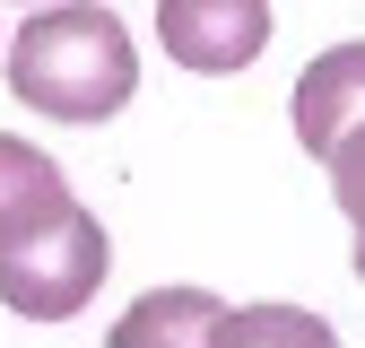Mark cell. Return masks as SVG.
Masks as SVG:
<instances>
[{
	"label": "cell",
	"mask_w": 365,
	"mask_h": 348,
	"mask_svg": "<svg viewBox=\"0 0 365 348\" xmlns=\"http://www.w3.org/2000/svg\"><path fill=\"white\" fill-rule=\"evenodd\" d=\"M140 87L130 26L96 0H53L9 35V96L43 122H105Z\"/></svg>",
	"instance_id": "6da1fadb"
},
{
	"label": "cell",
	"mask_w": 365,
	"mask_h": 348,
	"mask_svg": "<svg viewBox=\"0 0 365 348\" xmlns=\"http://www.w3.org/2000/svg\"><path fill=\"white\" fill-rule=\"evenodd\" d=\"M105 270H113V244H105L96 218L70 200L53 227H35L26 244L0 252V304L26 314V322H70L78 304L105 287Z\"/></svg>",
	"instance_id": "7a4b0ae2"
},
{
	"label": "cell",
	"mask_w": 365,
	"mask_h": 348,
	"mask_svg": "<svg viewBox=\"0 0 365 348\" xmlns=\"http://www.w3.org/2000/svg\"><path fill=\"white\" fill-rule=\"evenodd\" d=\"M157 44L200 78L252 70L269 44V0H157Z\"/></svg>",
	"instance_id": "3957f363"
},
{
	"label": "cell",
	"mask_w": 365,
	"mask_h": 348,
	"mask_svg": "<svg viewBox=\"0 0 365 348\" xmlns=\"http://www.w3.org/2000/svg\"><path fill=\"white\" fill-rule=\"evenodd\" d=\"M296 140L304 157H331L339 148V130L365 122V44H331V53H313L304 78H296Z\"/></svg>",
	"instance_id": "277c9868"
},
{
	"label": "cell",
	"mask_w": 365,
	"mask_h": 348,
	"mask_svg": "<svg viewBox=\"0 0 365 348\" xmlns=\"http://www.w3.org/2000/svg\"><path fill=\"white\" fill-rule=\"evenodd\" d=\"M61 209H70L61 165L43 157L35 140H9V130H0V252H9V244H26L35 227H53Z\"/></svg>",
	"instance_id": "5b68a950"
},
{
	"label": "cell",
	"mask_w": 365,
	"mask_h": 348,
	"mask_svg": "<svg viewBox=\"0 0 365 348\" xmlns=\"http://www.w3.org/2000/svg\"><path fill=\"white\" fill-rule=\"evenodd\" d=\"M217 314H226V304H217L209 287H148V296L105 331V348H209Z\"/></svg>",
	"instance_id": "8992f818"
},
{
	"label": "cell",
	"mask_w": 365,
	"mask_h": 348,
	"mask_svg": "<svg viewBox=\"0 0 365 348\" xmlns=\"http://www.w3.org/2000/svg\"><path fill=\"white\" fill-rule=\"evenodd\" d=\"M209 348H339V331L304 304H226Z\"/></svg>",
	"instance_id": "52a82bcc"
},
{
	"label": "cell",
	"mask_w": 365,
	"mask_h": 348,
	"mask_svg": "<svg viewBox=\"0 0 365 348\" xmlns=\"http://www.w3.org/2000/svg\"><path fill=\"white\" fill-rule=\"evenodd\" d=\"M322 165H331V200L348 209V227H356V279H365V122L339 130V148Z\"/></svg>",
	"instance_id": "ba28073f"
}]
</instances>
